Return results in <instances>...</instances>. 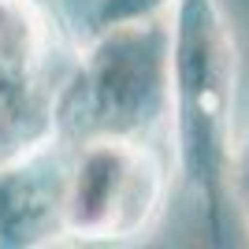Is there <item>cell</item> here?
Listing matches in <instances>:
<instances>
[{"mask_svg": "<svg viewBox=\"0 0 249 249\" xmlns=\"http://www.w3.org/2000/svg\"><path fill=\"white\" fill-rule=\"evenodd\" d=\"M171 126L175 160L197 190L216 249L231 205L238 49L219 0H175L171 8Z\"/></svg>", "mask_w": 249, "mask_h": 249, "instance_id": "cell-1", "label": "cell"}, {"mask_svg": "<svg viewBox=\"0 0 249 249\" xmlns=\"http://www.w3.org/2000/svg\"><path fill=\"white\" fill-rule=\"evenodd\" d=\"M242 186H246V212H249V153H246V175H242Z\"/></svg>", "mask_w": 249, "mask_h": 249, "instance_id": "cell-7", "label": "cell"}, {"mask_svg": "<svg viewBox=\"0 0 249 249\" xmlns=\"http://www.w3.org/2000/svg\"><path fill=\"white\" fill-rule=\"evenodd\" d=\"M56 26L45 0H0V167L56 142Z\"/></svg>", "mask_w": 249, "mask_h": 249, "instance_id": "cell-4", "label": "cell"}, {"mask_svg": "<svg viewBox=\"0 0 249 249\" xmlns=\"http://www.w3.org/2000/svg\"><path fill=\"white\" fill-rule=\"evenodd\" d=\"M30 249H78V246H74V238H67V234H60V231H56V234L41 238L37 246H30Z\"/></svg>", "mask_w": 249, "mask_h": 249, "instance_id": "cell-6", "label": "cell"}, {"mask_svg": "<svg viewBox=\"0 0 249 249\" xmlns=\"http://www.w3.org/2000/svg\"><path fill=\"white\" fill-rule=\"evenodd\" d=\"M171 8H175V0H97L93 30H112V26L164 19V11H171Z\"/></svg>", "mask_w": 249, "mask_h": 249, "instance_id": "cell-5", "label": "cell"}, {"mask_svg": "<svg viewBox=\"0 0 249 249\" xmlns=\"http://www.w3.org/2000/svg\"><path fill=\"white\" fill-rule=\"evenodd\" d=\"M171 115V22L93 30L56 93V142L138 138Z\"/></svg>", "mask_w": 249, "mask_h": 249, "instance_id": "cell-2", "label": "cell"}, {"mask_svg": "<svg viewBox=\"0 0 249 249\" xmlns=\"http://www.w3.org/2000/svg\"><path fill=\"white\" fill-rule=\"evenodd\" d=\"M167 197L160 156L138 138H86L67 145L60 234L74 242H130L153 227Z\"/></svg>", "mask_w": 249, "mask_h": 249, "instance_id": "cell-3", "label": "cell"}]
</instances>
